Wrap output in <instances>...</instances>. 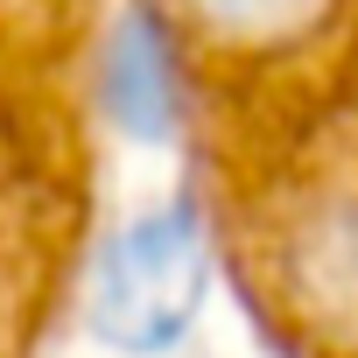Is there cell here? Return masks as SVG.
Instances as JSON below:
<instances>
[{"label":"cell","instance_id":"1","mask_svg":"<svg viewBox=\"0 0 358 358\" xmlns=\"http://www.w3.org/2000/svg\"><path fill=\"white\" fill-rule=\"evenodd\" d=\"M106 43L99 0H0V358H43L92 274Z\"/></svg>","mask_w":358,"mask_h":358},{"label":"cell","instance_id":"2","mask_svg":"<svg viewBox=\"0 0 358 358\" xmlns=\"http://www.w3.org/2000/svg\"><path fill=\"white\" fill-rule=\"evenodd\" d=\"M204 267H211V225H204L197 197L134 211L92 253V274H85V295H78L85 323L113 351H162L197 316Z\"/></svg>","mask_w":358,"mask_h":358}]
</instances>
